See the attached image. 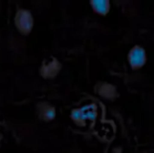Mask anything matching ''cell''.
<instances>
[{
    "mask_svg": "<svg viewBox=\"0 0 154 153\" xmlns=\"http://www.w3.org/2000/svg\"><path fill=\"white\" fill-rule=\"evenodd\" d=\"M92 11L101 16H106L110 11V2L108 0H93L90 1Z\"/></svg>",
    "mask_w": 154,
    "mask_h": 153,
    "instance_id": "obj_4",
    "label": "cell"
},
{
    "mask_svg": "<svg viewBox=\"0 0 154 153\" xmlns=\"http://www.w3.org/2000/svg\"><path fill=\"white\" fill-rule=\"evenodd\" d=\"M97 92L101 96L106 99H114L116 96V87L111 84H108V83H103L101 85H99L97 87Z\"/></svg>",
    "mask_w": 154,
    "mask_h": 153,
    "instance_id": "obj_6",
    "label": "cell"
},
{
    "mask_svg": "<svg viewBox=\"0 0 154 153\" xmlns=\"http://www.w3.org/2000/svg\"><path fill=\"white\" fill-rule=\"evenodd\" d=\"M47 67H49V68H45V67L42 68V70L47 69V72H45V74H43L44 77H55V75L58 74V72L60 70V64L57 60H51V61H48Z\"/></svg>",
    "mask_w": 154,
    "mask_h": 153,
    "instance_id": "obj_7",
    "label": "cell"
},
{
    "mask_svg": "<svg viewBox=\"0 0 154 153\" xmlns=\"http://www.w3.org/2000/svg\"><path fill=\"white\" fill-rule=\"evenodd\" d=\"M97 115V109L94 104H86L80 108H75L71 111L70 118L75 124L84 125L88 121L95 120Z\"/></svg>",
    "mask_w": 154,
    "mask_h": 153,
    "instance_id": "obj_1",
    "label": "cell"
},
{
    "mask_svg": "<svg viewBox=\"0 0 154 153\" xmlns=\"http://www.w3.org/2000/svg\"><path fill=\"white\" fill-rule=\"evenodd\" d=\"M39 116L44 121H51L56 118V109L49 104H41L39 107Z\"/></svg>",
    "mask_w": 154,
    "mask_h": 153,
    "instance_id": "obj_5",
    "label": "cell"
},
{
    "mask_svg": "<svg viewBox=\"0 0 154 153\" xmlns=\"http://www.w3.org/2000/svg\"><path fill=\"white\" fill-rule=\"evenodd\" d=\"M15 24L18 31L23 35H27L32 32L34 26V18L29 11L27 10H18L15 17Z\"/></svg>",
    "mask_w": 154,
    "mask_h": 153,
    "instance_id": "obj_3",
    "label": "cell"
},
{
    "mask_svg": "<svg viewBox=\"0 0 154 153\" xmlns=\"http://www.w3.org/2000/svg\"><path fill=\"white\" fill-rule=\"evenodd\" d=\"M127 60L132 69H140L147 62L146 49L140 45H134L128 53Z\"/></svg>",
    "mask_w": 154,
    "mask_h": 153,
    "instance_id": "obj_2",
    "label": "cell"
}]
</instances>
